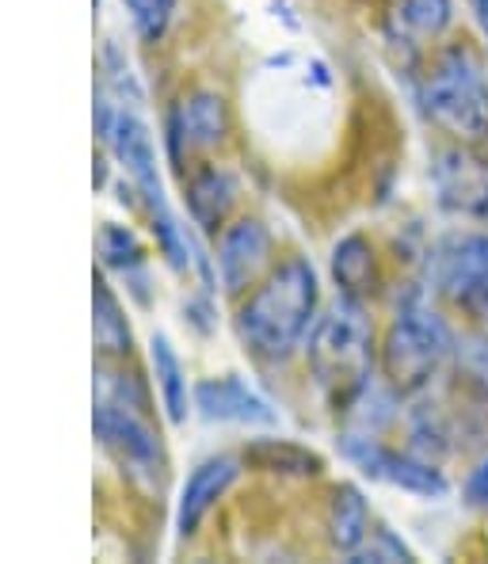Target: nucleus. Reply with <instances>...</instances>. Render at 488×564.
Wrapping results in <instances>:
<instances>
[{
    "mask_svg": "<svg viewBox=\"0 0 488 564\" xmlns=\"http://www.w3.org/2000/svg\"><path fill=\"white\" fill-rule=\"evenodd\" d=\"M237 462L234 458H206L184 485V496H180V511H176V530L180 534H195L198 522L206 519V511L226 496V488L237 480Z\"/></svg>",
    "mask_w": 488,
    "mask_h": 564,
    "instance_id": "11",
    "label": "nucleus"
},
{
    "mask_svg": "<svg viewBox=\"0 0 488 564\" xmlns=\"http://www.w3.org/2000/svg\"><path fill=\"white\" fill-rule=\"evenodd\" d=\"M310 362L317 370V378L333 389L362 393L370 386L375 328H370V317L359 297L340 294L333 310H328V317H321V325L310 339Z\"/></svg>",
    "mask_w": 488,
    "mask_h": 564,
    "instance_id": "3",
    "label": "nucleus"
},
{
    "mask_svg": "<svg viewBox=\"0 0 488 564\" xmlns=\"http://www.w3.org/2000/svg\"><path fill=\"white\" fill-rule=\"evenodd\" d=\"M333 275L340 294L347 297H367L378 286V268H375V248L362 237H344L333 252Z\"/></svg>",
    "mask_w": 488,
    "mask_h": 564,
    "instance_id": "14",
    "label": "nucleus"
},
{
    "mask_svg": "<svg viewBox=\"0 0 488 564\" xmlns=\"http://www.w3.org/2000/svg\"><path fill=\"white\" fill-rule=\"evenodd\" d=\"M355 564H367V561H412V553L404 550L401 542L390 534V530H370V538L351 553Z\"/></svg>",
    "mask_w": 488,
    "mask_h": 564,
    "instance_id": "23",
    "label": "nucleus"
},
{
    "mask_svg": "<svg viewBox=\"0 0 488 564\" xmlns=\"http://www.w3.org/2000/svg\"><path fill=\"white\" fill-rule=\"evenodd\" d=\"M466 500L474 503V508L488 511V458L474 473H469V480H466Z\"/></svg>",
    "mask_w": 488,
    "mask_h": 564,
    "instance_id": "24",
    "label": "nucleus"
},
{
    "mask_svg": "<svg viewBox=\"0 0 488 564\" xmlns=\"http://www.w3.org/2000/svg\"><path fill=\"white\" fill-rule=\"evenodd\" d=\"M153 370H156V386H161L164 397V409H169L172 423H184L187 420V378L184 367H180L176 351H172L169 336H153Z\"/></svg>",
    "mask_w": 488,
    "mask_h": 564,
    "instance_id": "19",
    "label": "nucleus"
},
{
    "mask_svg": "<svg viewBox=\"0 0 488 564\" xmlns=\"http://www.w3.org/2000/svg\"><path fill=\"white\" fill-rule=\"evenodd\" d=\"M435 282L451 305H458L469 321L488 328V237L462 234L451 237L435 256Z\"/></svg>",
    "mask_w": 488,
    "mask_h": 564,
    "instance_id": "5",
    "label": "nucleus"
},
{
    "mask_svg": "<svg viewBox=\"0 0 488 564\" xmlns=\"http://www.w3.org/2000/svg\"><path fill=\"white\" fill-rule=\"evenodd\" d=\"M317 271L310 268V260L291 256L241 305L237 332L260 359H286L310 336V325L317 317Z\"/></svg>",
    "mask_w": 488,
    "mask_h": 564,
    "instance_id": "1",
    "label": "nucleus"
},
{
    "mask_svg": "<svg viewBox=\"0 0 488 564\" xmlns=\"http://www.w3.org/2000/svg\"><path fill=\"white\" fill-rule=\"evenodd\" d=\"M440 203L462 218L488 221V161L474 149H443L432 169Z\"/></svg>",
    "mask_w": 488,
    "mask_h": 564,
    "instance_id": "8",
    "label": "nucleus"
},
{
    "mask_svg": "<svg viewBox=\"0 0 488 564\" xmlns=\"http://www.w3.org/2000/svg\"><path fill=\"white\" fill-rule=\"evenodd\" d=\"M234 198H237V180L226 169H203L192 180V187H187V210H192L195 226H203L206 234H218Z\"/></svg>",
    "mask_w": 488,
    "mask_h": 564,
    "instance_id": "13",
    "label": "nucleus"
},
{
    "mask_svg": "<svg viewBox=\"0 0 488 564\" xmlns=\"http://www.w3.org/2000/svg\"><path fill=\"white\" fill-rule=\"evenodd\" d=\"M134 15V28L142 31V39L156 43V39L169 31L172 12H176V0H122Z\"/></svg>",
    "mask_w": 488,
    "mask_h": 564,
    "instance_id": "22",
    "label": "nucleus"
},
{
    "mask_svg": "<svg viewBox=\"0 0 488 564\" xmlns=\"http://www.w3.org/2000/svg\"><path fill=\"white\" fill-rule=\"evenodd\" d=\"M99 256H104V263H111V268H119V271L142 268V245H138V237L122 226L99 229Z\"/></svg>",
    "mask_w": 488,
    "mask_h": 564,
    "instance_id": "21",
    "label": "nucleus"
},
{
    "mask_svg": "<svg viewBox=\"0 0 488 564\" xmlns=\"http://www.w3.org/2000/svg\"><path fill=\"white\" fill-rule=\"evenodd\" d=\"M96 438L122 462V469L142 485H156L164 469V451L156 431L149 427L142 409H127V404L96 401Z\"/></svg>",
    "mask_w": 488,
    "mask_h": 564,
    "instance_id": "6",
    "label": "nucleus"
},
{
    "mask_svg": "<svg viewBox=\"0 0 488 564\" xmlns=\"http://www.w3.org/2000/svg\"><path fill=\"white\" fill-rule=\"evenodd\" d=\"M424 107L458 141L488 138V85L466 46H451L435 57L424 85Z\"/></svg>",
    "mask_w": 488,
    "mask_h": 564,
    "instance_id": "4",
    "label": "nucleus"
},
{
    "mask_svg": "<svg viewBox=\"0 0 488 564\" xmlns=\"http://www.w3.org/2000/svg\"><path fill=\"white\" fill-rule=\"evenodd\" d=\"M195 409L210 423H245V427H268L275 423V409L245 386L241 378H206L195 386Z\"/></svg>",
    "mask_w": 488,
    "mask_h": 564,
    "instance_id": "9",
    "label": "nucleus"
},
{
    "mask_svg": "<svg viewBox=\"0 0 488 564\" xmlns=\"http://www.w3.org/2000/svg\"><path fill=\"white\" fill-rule=\"evenodd\" d=\"M245 462L268 469V473H294V477H313L321 473V458L302 446L286 443V438H260L245 451Z\"/></svg>",
    "mask_w": 488,
    "mask_h": 564,
    "instance_id": "17",
    "label": "nucleus"
},
{
    "mask_svg": "<svg viewBox=\"0 0 488 564\" xmlns=\"http://www.w3.org/2000/svg\"><path fill=\"white\" fill-rule=\"evenodd\" d=\"M451 23V0H393V31L404 43L440 39Z\"/></svg>",
    "mask_w": 488,
    "mask_h": 564,
    "instance_id": "16",
    "label": "nucleus"
},
{
    "mask_svg": "<svg viewBox=\"0 0 488 564\" xmlns=\"http://www.w3.org/2000/svg\"><path fill=\"white\" fill-rule=\"evenodd\" d=\"M93 310H96L93 328H96V347H99V351H104V355H127L134 339H130V325H127V317H122L119 302H115L111 286H107L104 279H96V290H93Z\"/></svg>",
    "mask_w": 488,
    "mask_h": 564,
    "instance_id": "18",
    "label": "nucleus"
},
{
    "mask_svg": "<svg viewBox=\"0 0 488 564\" xmlns=\"http://www.w3.org/2000/svg\"><path fill=\"white\" fill-rule=\"evenodd\" d=\"M328 538L336 550L355 553L370 538V511L359 488L340 485L333 496V511H328Z\"/></svg>",
    "mask_w": 488,
    "mask_h": 564,
    "instance_id": "15",
    "label": "nucleus"
},
{
    "mask_svg": "<svg viewBox=\"0 0 488 564\" xmlns=\"http://www.w3.org/2000/svg\"><path fill=\"white\" fill-rule=\"evenodd\" d=\"M454 351V336L443 325L440 313L427 305L420 290H412L401 305L390 332L382 344V370L386 381L397 393H420L435 375H440L443 359Z\"/></svg>",
    "mask_w": 488,
    "mask_h": 564,
    "instance_id": "2",
    "label": "nucleus"
},
{
    "mask_svg": "<svg viewBox=\"0 0 488 564\" xmlns=\"http://www.w3.org/2000/svg\"><path fill=\"white\" fill-rule=\"evenodd\" d=\"M172 134L180 141H187L192 149H214L221 145L229 134V111L226 99L218 93H195L184 99V107L176 111L172 122Z\"/></svg>",
    "mask_w": 488,
    "mask_h": 564,
    "instance_id": "12",
    "label": "nucleus"
},
{
    "mask_svg": "<svg viewBox=\"0 0 488 564\" xmlns=\"http://www.w3.org/2000/svg\"><path fill=\"white\" fill-rule=\"evenodd\" d=\"M271 256V237L256 218H241L234 226H226V234L218 240V275L221 286L229 294H241L245 286H252L256 275L268 268Z\"/></svg>",
    "mask_w": 488,
    "mask_h": 564,
    "instance_id": "10",
    "label": "nucleus"
},
{
    "mask_svg": "<svg viewBox=\"0 0 488 564\" xmlns=\"http://www.w3.org/2000/svg\"><path fill=\"white\" fill-rule=\"evenodd\" d=\"M344 454L355 462L367 477L386 480L393 488H404V492H416V496H446V477L427 462L412 458V454L390 451L382 446L375 435H347L344 438Z\"/></svg>",
    "mask_w": 488,
    "mask_h": 564,
    "instance_id": "7",
    "label": "nucleus"
},
{
    "mask_svg": "<svg viewBox=\"0 0 488 564\" xmlns=\"http://www.w3.org/2000/svg\"><path fill=\"white\" fill-rule=\"evenodd\" d=\"M474 8H477V20H481V31L488 39V0H474Z\"/></svg>",
    "mask_w": 488,
    "mask_h": 564,
    "instance_id": "25",
    "label": "nucleus"
},
{
    "mask_svg": "<svg viewBox=\"0 0 488 564\" xmlns=\"http://www.w3.org/2000/svg\"><path fill=\"white\" fill-rule=\"evenodd\" d=\"M454 355H458L462 378H466L474 389L488 393V328L466 332V336L454 339Z\"/></svg>",
    "mask_w": 488,
    "mask_h": 564,
    "instance_id": "20",
    "label": "nucleus"
}]
</instances>
